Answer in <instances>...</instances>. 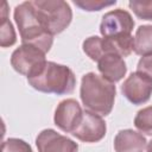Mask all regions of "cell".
<instances>
[{"mask_svg": "<svg viewBox=\"0 0 152 152\" xmlns=\"http://www.w3.org/2000/svg\"><path fill=\"white\" fill-rule=\"evenodd\" d=\"M116 88L114 83L107 81L101 75L88 72L82 76L80 97L86 110L107 116L114 106Z\"/></svg>", "mask_w": 152, "mask_h": 152, "instance_id": "obj_1", "label": "cell"}, {"mask_svg": "<svg viewBox=\"0 0 152 152\" xmlns=\"http://www.w3.org/2000/svg\"><path fill=\"white\" fill-rule=\"evenodd\" d=\"M13 17L19 28L21 44L37 46L45 53L53 44V36L39 20L31 1H24L15 6Z\"/></svg>", "mask_w": 152, "mask_h": 152, "instance_id": "obj_2", "label": "cell"}, {"mask_svg": "<svg viewBox=\"0 0 152 152\" xmlns=\"http://www.w3.org/2000/svg\"><path fill=\"white\" fill-rule=\"evenodd\" d=\"M27 82L38 91L45 94L66 95L74 91L76 76L69 66L46 61L44 66L36 75L27 78Z\"/></svg>", "mask_w": 152, "mask_h": 152, "instance_id": "obj_3", "label": "cell"}, {"mask_svg": "<svg viewBox=\"0 0 152 152\" xmlns=\"http://www.w3.org/2000/svg\"><path fill=\"white\" fill-rule=\"evenodd\" d=\"M31 2L39 20L52 36L63 32L70 25L72 20V11L66 1L33 0Z\"/></svg>", "mask_w": 152, "mask_h": 152, "instance_id": "obj_4", "label": "cell"}, {"mask_svg": "<svg viewBox=\"0 0 152 152\" xmlns=\"http://www.w3.org/2000/svg\"><path fill=\"white\" fill-rule=\"evenodd\" d=\"M45 55L46 53L37 46L21 44L12 52L11 65L17 72L28 78L36 75L44 66L46 63Z\"/></svg>", "mask_w": 152, "mask_h": 152, "instance_id": "obj_5", "label": "cell"}, {"mask_svg": "<svg viewBox=\"0 0 152 152\" xmlns=\"http://www.w3.org/2000/svg\"><path fill=\"white\" fill-rule=\"evenodd\" d=\"M134 25L135 23L128 11L116 8L103 14L100 23V33L102 37L132 34Z\"/></svg>", "mask_w": 152, "mask_h": 152, "instance_id": "obj_6", "label": "cell"}, {"mask_svg": "<svg viewBox=\"0 0 152 152\" xmlns=\"http://www.w3.org/2000/svg\"><path fill=\"white\" fill-rule=\"evenodd\" d=\"M122 95L133 104L146 103L152 95V80L141 72H132L121 84Z\"/></svg>", "mask_w": 152, "mask_h": 152, "instance_id": "obj_7", "label": "cell"}, {"mask_svg": "<svg viewBox=\"0 0 152 152\" xmlns=\"http://www.w3.org/2000/svg\"><path fill=\"white\" fill-rule=\"evenodd\" d=\"M83 116L81 104L75 99H65L61 101L53 115L55 125L65 133H72L80 125Z\"/></svg>", "mask_w": 152, "mask_h": 152, "instance_id": "obj_8", "label": "cell"}, {"mask_svg": "<svg viewBox=\"0 0 152 152\" xmlns=\"http://www.w3.org/2000/svg\"><path fill=\"white\" fill-rule=\"evenodd\" d=\"M106 132L107 125L102 116L84 110L80 125L71 134L83 142H97L104 138Z\"/></svg>", "mask_w": 152, "mask_h": 152, "instance_id": "obj_9", "label": "cell"}, {"mask_svg": "<svg viewBox=\"0 0 152 152\" xmlns=\"http://www.w3.org/2000/svg\"><path fill=\"white\" fill-rule=\"evenodd\" d=\"M38 152H78V145L52 128L43 129L36 138Z\"/></svg>", "mask_w": 152, "mask_h": 152, "instance_id": "obj_10", "label": "cell"}, {"mask_svg": "<svg viewBox=\"0 0 152 152\" xmlns=\"http://www.w3.org/2000/svg\"><path fill=\"white\" fill-rule=\"evenodd\" d=\"M97 69L103 78L115 83L124 78L127 72V66L122 57L118 55H104L97 61Z\"/></svg>", "mask_w": 152, "mask_h": 152, "instance_id": "obj_11", "label": "cell"}, {"mask_svg": "<svg viewBox=\"0 0 152 152\" xmlns=\"http://www.w3.org/2000/svg\"><path fill=\"white\" fill-rule=\"evenodd\" d=\"M147 145L142 133L133 129H121L114 138L115 152H144Z\"/></svg>", "mask_w": 152, "mask_h": 152, "instance_id": "obj_12", "label": "cell"}, {"mask_svg": "<svg viewBox=\"0 0 152 152\" xmlns=\"http://www.w3.org/2000/svg\"><path fill=\"white\" fill-rule=\"evenodd\" d=\"M133 51L139 56L152 53V25H141L137 28Z\"/></svg>", "mask_w": 152, "mask_h": 152, "instance_id": "obj_13", "label": "cell"}, {"mask_svg": "<svg viewBox=\"0 0 152 152\" xmlns=\"http://www.w3.org/2000/svg\"><path fill=\"white\" fill-rule=\"evenodd\" d=\"M82 49H83L84 53L91 61H95V62H97L104 55H109L106 39L103 37L101 38L99 36H91V37L87 38L82 44Z\"/></svg>", "mask_w": 152, "mask_h": 152, "instance_id": "obj_14", "label": "cell"}, {"mask_svg": "<svg viewBox=\"0 0 152 152\" xmlns=\"http://www.w3.org/2000/svg\"><path fill=\"white\" fill-rule=\"evenodd\" d=\"M8 6L7 2L4 1L2 2V7H1V28H0V45L2 48H8L12 46L13 44H15L17 42V34L14 31V27L12 25V23L8 19Z\"/></svg>", "mask_w": 152, "mask_h": 152, "instance_id": "obj_15", "label": "cell"}, {"mask_svg": "<svg viewBox=\"0 0 152 152\" xmlns=\"http://www.w3.org/2000/svg\"><path fill=\"white\" fill-rule=\"evenodd\" d=\"M135 128L146 135H152V106L140 109L134 118Z\"/></svg>", "mask_w": 152, "mask_h": 152, "instance_id": "obj_16", "label": "cell"}, {"mask_svg": "<svg viewBox=\"0 0 152 152\" xmlns=\"http://www.w3.org/2000/svg\"><path fill=\"white\" fill-rule=\"evenodd\" d=\"M137 18L152 21V0H133L128 2Z\"/></svg>", "mask_w": 152, "mask_h": 152, "instance_id": "obj_17", "label": "cell"}, {"mask_svg": "<svg viewBox=\"0 0 152 152\" xmlns=\"http://www.w3.org/2000/svg\"><path fill=\"white\" fill-rule=\"evenodd\" d=\"M72 4L77 6L78 8L87 11V12H97L106 7L113 6L116 4V1H104V0H74Z\"/></svg>", "mask_w": 152, "mask_h": 152, "instance_id": "obj_18", "label": "cell"}, {"mask_svg": "<svg viewBox=\"0 0 152 152\" xmlns=\"http://www.w3.org/2000/svg\"><path fill=\"white\" fill-rule=\"evenodd\" d=\"M1 152H33L32 147L23 139L8 138L1 144Z\"/></svg>", "mask_w": 152, "mask_h": 152, "instance_id": "obj_19", "label": "cell"}, {"mask_svg": "<svg viewBox=\"0 0 152 152\" xmlns=\"http://www.w3.org/2000/svg\"><path fill=\"white\" fill-rule=\"evenodd\" d=\"M137 71L145 74L146 76H148L152 80V53L142 56L139 59L138 65H137Z\"/></svg>", "mask_w": 152, "mask_h": 152, "instance_id": "obj_20", "label": "cell"}, {"mask_svg": "<svg viewBox=\"0 0 152 152\" xmlns=\"http://www.w3.org/2000/svg\"><path fill=\"white\" fill-rule=\"evenodd\" d=\"M146 152H152V140L147 142V145H146Z\"/></svg>", "mask_w": 152, "mask_h": 152, "instance_id": "obj_21", "label": "cell"}]
</instances>
